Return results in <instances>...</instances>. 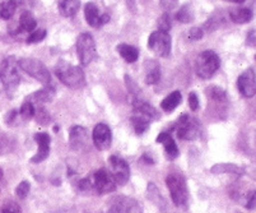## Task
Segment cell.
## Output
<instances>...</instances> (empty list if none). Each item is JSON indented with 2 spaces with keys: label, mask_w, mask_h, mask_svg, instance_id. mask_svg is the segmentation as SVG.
Segmentation results:
<instances>
[{
  "label": "cell",
  "mask_w": 256,
  "mask_h": 213,
  "mask_svg": "<svg viewBox=\"0 0 256 213\" xmlns=\"http://www.w3.org/2000/svg\"><path fill=\"white\" fill-rule=\"evenodd\" d=\"M156 142L164 144V153H166V157L168 158V160H174V158L178 157V154H180V152H178V147L170 133L167 132L160 133V134L157 137V139H156Z\"/></svg>",
  "instance_id": "obj_16"
},
{
  "label": "cell",
  "mask_w": 256,
  "mask_h": 213,
  "mask_svg": "<svg viewBox=\"0 0 256 213\" xmlns=\"http://www.w3.org/2000/svg\"><path fill=\"white\" fill-rule=\"evenodd\" d=\"M87 130L82 126H73L69 133V142H70V147L73 149H82L83 147L87 144Z\"/></svg>",
  "instance_id": "obj_17"
},
{
  "label": "cell",
  "mask_w": 256,
  "mask_h": 213,
  "mask_svg": "<svg viewBox=\"0 0 256 213\" xmlns=\"http://www.w3.org/2000/svg\"><path fill=\"white\" fill-rule=\"evenodd\" d=\"M34 118L41 124H48L50 121V115L48 110L44 109L42 106H34Z\"/></svg>",
  "instance_id": "obj_36"
},
{
  "label": "cell",
  "mask_w": 256,
  "mask_h": 213,
  "mask_svg": "<svg viewBox=\"0 0 256 213\" xmlns=\"http://www.w3.org/2000/svg\"><path fill=\"white\" fill-rule=\"evenodd\" d=\"M252 17V11L250 8H245V7H237V8H232L230 11V18L232 20V22L238 23V25L251 22Z\"/></svg>",
  "instance_id": "obj_20"
},
{
  "label": "cell",
  "mask_w": 256,
  "mask_h": 213,
  "mask_svg": "<svg viewBox=\"0 0 256 213\" xmlns=\"http://www.w3.org/2000/svg\"><path fill=\"white\" fill-rule=\"evenodd\" d=\"M171 27H172V22L168 13L162 14V17H160V21H158V30L164 32H168L170 30H171Z\"/></svg>",
  "instance_id": "obj_38"
},
{
  "label": "cell",
  "mask_w": 256,
  "mask_h": 213,
  "mask_svg": "<svg viewBox=\"0 0 256 213\" xmlns=\"http://www.w3.org/2000/svg\"><path fill=\"white\" fill-rule=\"evenodd\" d=\"M213 174H234V175H244L245 170L234 163H217L210 168Z\"/></svg>",
  "instance_id": "obj_23"
},
{
  "label": "cell",
  "mask_w": 256,
  "mask_h": 213,
  "mask_svg": "<svg viewBox=\"0 0 256 213\" xmlns=\"http://www.w3.org/2000/svg\"><path fill=\"white\" fill-rule=\"evenodd\" d=\"M245 207L248 209H255L256 208V190L248 191L246 195V204Z\"/></svg>",
  "instance_id": "obj_41"
},
{
  "label": "cell",
  "mask_w": 256,
  "mask_h": 213,
  "mask_svg": "<svg viewBox=\"0 0 256 213\" xmlns=\"http://www.w3.org/2000/svg\"><path fill=\"white\" fill-rule=\"evenodd\" d=\"M125 3H126L128 8H129L130 11L132 12V13H134V12H136V0H125Z\"/></svg>",
  "instance_id": "obj_47"
},
{
  "label": "cell",
  "mask_w": 256,
  "mask_h": 213,
  "mask_svg": "<svg viewBox=\"0 0 256 213\" xmlns=\"http://www.w3.org/2000/svg\"><path fill=\"white\" fill-rule=\"evenodd\" d=\"M0 81L3 82L6 92L12 95L20 86V65L14 56H8L0 65Z\"/></svg>",
  "instance_id": "obj_2"
},
{
  "label": "cell",
  "mask_w": 256,
  "mask_h": 213,
  "mask_svg": "<svg viewBox=\"0 0 256 213\" xmlns=\"http://www.w3.org/2000/svg\"><path fill=\"white\" fill-rule=\"evenodd\" d=\"M37 143V153L31 158V163H40L45 161L50 153V135L48 133H36L34 135Z\"/></svg>",
  "instance_id": "obj_13"
},
{
  "label": "cell",
  "mask_w": 256,
  "mask_h": 213,
  "mask_svg": "<svg viewBox=\"0 0 256 213\" xmlns=\"http://www.w3.org/2000/svg\"><path fill=\"white\" fill-rule=\"evenodd\" d=\"M206 96H209L214 101H226L227 100L226 91L217 86H210L209 88H206Z\"/></svg>",
  "instance_id": "obj_30"
},
{
  "label": "cell",
  "mask_w": 256,
  "mask_h": 213,
  "mask_svg": "<svg viewBox=\"0 0 256 213\" xmlns=\"http://www.w3.org/2000/svg\"><path fill=\"white\" fill-rule=\"evenodd\" d=\"M54 97H55V88L51 87V86H46L45 88H41L37 92H34V95L30 96L27 101L32 102L36 106H41L42 104L50 102Z\"/></svg>",
  "instance_id": "obj_19"
},
{
  "label": "cell",
  "mask_w": 256,
  "mask_h": 213,
  "mask_svg": "<svg viewBox=\"0 0 256 213\" xmlns=\"http://www.w3.org/2000/svg\"><path fill=\"white\" fill-rule=\"evenodd\" d=\"M18 26H20V32H34V30H36L37 22L30 12H23V13L20 14V21H18Z\"/></svg>",
  "instance_id": "obj_26"
},
{
  "label": "cell",
  "mask_w": 256,
  "mask_h": 213,
  "mask_svg": "<svg viewBox=\"0 0 256 213\" xmlns=\"http://www.w3.org/2000/svg\"><path fill=\"white\" fill-rule=\"evenodd\" d=\"M30 190H31V185H30V182L27 180H24V181H20L18 184L17 189H16V194H17L20 199H24L28 195Z\"/></svg>",
  "instance_id": "obj_37"
},
{
  "label": "cell",
  "mask_w": 256,
  "mask_h": 213,
  "mask_svg": "<svg viewBox=\"0 0 256 213\" xmlns=\"http://www.w3.org/2000/svg\"><path fill=\"white\" fill-rule=\"evenodd\" d=\"M255 59H256V55H255Z\"/></svg>",
  "instance_id": "obj_51"
},
{
  "label": "cell",
  "mask_w": 256,
  "mask_h": 213,
  "mask_svg": "<svg viewBox=\"0 0 256 213\" xmlns=\"http://www.w3.org/2000/svg\"><path fill=\"white\" fill-rule=\"evenodd\" d=\"M16 9H17V6L12 3L10 0L6 3H2L0 4V18L2 20H10L14 16Z\"/></svg>",
  "instance_id": "obj_29"
},
{
  "label": "cell",
  "mask_w": 256,
  "mask_h": 213,
  "mask_svg": "<svg viewBox=\"0 0 256 213\" xmlns=\"http://www.w3.org/2000/svg\"><path fill=\"white\" fill-rule=\"evenodd\" d=\"M55 74L62 83L70 88H80L86 84V76L82 68L72 65L65 60H59L55 67Z\"/></svg>",
  "instance_id": "obj_1"
},
{
  "label": "cell",
  "mask_w": 256,
  "mask_h": 213,
  "mask_svg": "<svg viewBox=\"0 0 256 213\" xmlns=\"http://www.w3.org/2000/svg\"><path fill=\"white\" fill-rule=\"evenodd\" d=\"M13 144H14V140L9 135L0 133V156L9 153L13 149Z\"/></svg>",
  "instance_id": "obj_32"
},
{
  "label": "cell",
  "mask_w": 256,
  "mask_h": 213,
  "mask_svg": "<svg viewBox=\"0 0 256 213\" xmlns=\"http://www.w3.org/2000/svg\"><path fill=\"white\" fill-rule=\"evenodd\" d=\"M18 65L22 70H24L26 73L30 77L34 78L36 81L41 82L44 84H50L51 76L48 68L45 67L42 62H40L38 59H34V58H23L18 62Z\"/></svg>",
  "instance_id": "obj_4"
},
{
  "label": "cell",
  "mask_w": 256,
  "mask_h": 213,
  "mask_svg": "<svg viewBox=\"0 0 256 213\" xmlns=\"http://www.w3.org/2000/svg\"><path fill=\"white\" fill-rule=\"evenodd\" d=\"M46 35H48V32H46V30H44V28L34 30V31L31 32V35L28 36L27 42H28V44H38V42H41L42 40H45Z\"/></svg>",
  "instance_id": "obj_35"
},
{
  "label": "cell",
  "mask_w": 256,
  "mask_h": 213,
  "mask_svg": "<svg viewBox=\"0 0 256 213\" xmlns=\"http://www.w3.org/2000/svg\"><path fill=\"white\" fill-rule=\"evenodd\" d=\"M80 8V0H60L59 12L62 17H73Z\"/></svg>",
  "instance_id": "obj_22"
},
{
  "label": "cell",
  "mask_w": 256,
  "mask_h": 213,
  "mask_svg": "<svg viewBox=\"0 0 256 213\" xmlns=\"http://www.w3.org/2000/svg\"><path fill=\"white\" fill-rule=\"evenodd\" d=\"M246 44L251 48H256V35L255 32L251 31L248 34V37H246Z\"/></svg>",
  "instance_id": "obj_46"
},
{
  "label": "cell",
  "mask_w": 256,
  "mask_h": 213,
  "mask_svg": "<svg viewBox=\"0 0 256 213\" xmlns=\"http://www.w3.org/2000/svg\"><path fill=\"white\" fill-rule=\"evenodd\" d=\"M174 132L178 134V138L184 140H194L199 137L200 128L198 120L192 119L188 115H181L176 125H174Z\"/></svg>",
  "instance_id": "obj_8"
},
{
  "label": "cell",
  "mask_w": 256,
  "mask_h": 213,
  "mask_svg": "<svg viewBox=\"0 0 256 213\" xmlns=\"http://www.w3.org/2000/svg\"><path fill=\"white\" fill-rule=\"evenodd\" d=\"M3 179V170H2V168H0V180Z\"/></svg>",
  "instance_id": "obj_50"
},
{
  "label": "cell",
  "mask_w": 256,
  "mask_h": 213,
  "mask_svg": "<svg viewBox=\"0 0 256 213\" xmlns=\"http://www.w3.org/2000/svg\"><path fill=\"white\" fill-rule=\"evenodd\" d=\"M220 67V59L218 54L213 50H206L200 53L196 58V74L202 79H210Z\"/></svg>",
  "instance_id": "obj_3"
},
{
  "label": "cell",
  "mask_w": 256,
  "mask_h": 213,
  "mask_svg": "<svg viewBox=\"0 0 256 213\" xmlns=\"http://www.w3.org/2000/svg\"><path fill=\"white\" fill-rule=\"evenodd\" d=\"M79 189L83 191H94V188H93L92 175H90V176H87L86 179L79 181Z\"/></svg>",
  "instance_id": "obj_39"
},
{
  "label": "cell",
  "mask_w": 256,
  "mask_h": 213,
  "mask_svg": "<svg viewBox=\"0 0 256 213\" xmlns=\"http://www.w3.org/2000/svg\"><path fill=\"white\" fill-rule=\"evenodd\" d=\"M146 76H144V81H146V84H156L160 78V64L154 60H150L146 64Z\"/></svg>",
  "instance_id": "obj_21"
},
{
  "label": "cell",
  "mask_w": 256,
  "mask_h": 213,
  "mask_svg": "<svg viewBox=\"0 0 256 213\" xmlns=\"http://www.w3.org/2000/svg\"><path fill=\"white\" fill-rule=\"evenodd\" d=\"M107 213H142V207L136 200L132 198L120 196L112 203Z\"/></svg>",
  "instance_id": "obj_14"
},
{
  "label": "cell",
  "mask_w": 256,
  "mask_h": 213,
  "mask_svg": "<svg viewBox=\"0 0 256 213\" xmlns=\"http://www.w3.org/2000/svg\"><path fill=\"white\" fill-rule=\"evenodd\" d=\"M132 128H134V130H136V134L140 135L150 129V119H146V116L136 114V115H134L132 118Z\"/></svg>",
  "instance_id": "obj_27"
},
{
  "label": "cell",
  "mask_w": 256,
  "mask_h": 213,
  "mask_svg": "<svg viewBox=\"0 0 256 213\" xmlns=\"http://www.w3.org/2000/svg\"><path fill=\"white\" fill-rule=\"evenodd\" d=\"M20 116L22 120H31L34 118V105L30 101H26L20 106Z\"/></svg>",
  "instance_id": "obj_33"
},
{
  "label": "cell",
  "mask_w": 256,
  "mask_h": 213,
  "mask_svg": "<svg viewBox=\"0 0 256 213\" xmlns=\"http://www.w3.org/2000/svg\"><path fill=\"white\" fill-rule=\"evenodd\" d=\"M188 39H190V40H194V41H199V40L203 39V36H204L203 30H202V28H196V27L192 28V30L188 31Z\"/></svg>",
  "instance_id": "obj_44"
},
{
  "label": "cell",
  "mask_w": 256,
  "mask_h": 213,
  "mask_svg": "<svg viewBox=\"0 0 256 213\" xmlns=\"http://www.w3.org/2000/svg\"><path fill=\"white\" fill-rule=\"evenodd\" d=\"M178 0H160V8L166 12L174 11V9L178 7Z\"/></svg>",
  "instance_id": "obj_42"
},
{
  "label": "cell",
  "mask_w": 256,
  "mask_h": 213,
  "mask_svg": "<svg viewBox=\"0 0 256 213\" xmlns=\"http://www.w3.org/2000/svg\"><path fill=\"white\" fill-rule=\"evenodd\" d=\"M146 191H148V198H150L154 204L164 205V199L162 198L160 190H158V188L153 184V182H150V184H148V189H146Z\"/></svg>",
  "instance_id": "obj_31"
},
{
  "label": "cell",
  "mask_w": 256,
  "mask_h": 213,
  "mask_svg": "<svg viewBox=\"0 0 256 213\" xmlns=\"http://www.w3.org/2000/svg\"><path fill=\"white\" fill-rule=\"evenodd\" d=\"M227 2H231V3H236V4L245 3V0H227Z\"/></svg>",
  "instance_id": "obj_49"
},
{
  "label": "cell",
  "mask_w": 256,
  "mask_h": 213,
  "mask_svg": "<svg viewBox=\"0 0 256 213\" xmlns=\"http://www.w3.org/2000/svg\"><path fill=\"white\" fill-rule=\"evenodd\" d=\"M237 88L244 97L251 98L256 95V73L252 68L246 69L237 79Z\"/></svg>",
  "instance_id": "obj_11"
},
{
  "label": "cell",
  "mask_w": 256,
  "mask_h": 213,
  "mask_svg": "<svg viewBox=\"0 0 256 213\" xmlns=\"http://www.w3.org/2000/svg\"><path fill=\"white\" fill-rule=\"evenodd\" d=\"M125 84H126L128 90H129L130 93L132 95V100H134V98H142L140 88L136 86V82L132 81L129 76H125Z\"/></svg>",
  "instance_id": "obj_34"
},
{
  "label": "cell",
  "mask_w": 256,
  "mask_h": 213,
  "mask_svg": "<svg viewBox=\"0 0 256 213\" xmlns=\"http://www.w3.org/2000/svg\"><path fill=\"white\" fill-rule=\"evenodd\" d=\"M76 53L82 65L90 64L97 55L96 42L90 34H80L76 39Z\"/></svg>",
  "instance_id": "obj_6"
},
{
  "label": "cell",
  "mask_w": 256,
  "mask_h": 213,
  "mask_svg": "<svg viewBox=\"0 0 256 213\" xmlns=\"http://www.w3.org/2000/svg\"><path fill=\"white\" fill-rule=\"evenodd\" d=\"M148 48L160 58H167L171 54V36H170L168 32L157 30V31L150 34V39H148Z\"/></svg>",
  "instance_id": "obj_7"
},
{
  "label": "cell",
  "mask_w": 256,
  "mask_h": 213,
  "mask_svg": "<svg viewBox=\"0 0 256 213\" xmlns=\"http://www.w3.org/2000/svg\"><path fill=\"white\" fill-rule=\"evenodd\" d=\"M188 106H190V109L192 111L199 109V97H198V95L195 92H192L188 95Z\"/></svg>",
  "instance_id": "obj_45"
},
{
  "label": "cell",
  "mask_w": 256,
  "mask_h": 213,
  "mask_svg": "<svg viewBox=\"0 0 256 213\" xmlns=\"http://www.w3.org/2000/svg\"><path fill=\"white\" fill-rule=\"evenodd\" d=\"M2 213H22L20 210V207L14 202H6L4 204L3 209H2Z\"/></svg>",
  "instance_id": "obj_40"
},
{
  "label": "cell",
  "mask_w": 256,
  "mask_h": 213,
  "mask_svg": "<svg viewBox=\"0 0 256 213\" xmlns=\"http://www.w3.org/2000/svg\"><path fill=\"white\" fill-rule=\"evenodd\" d=\"M10 2L12 3H14L17 7H20V6H22L24 0H10Z\"/></svg>",
  "instance_id": "obj_48"
},
{
  "label": "cell",
  "mask_w": 256,
  "mask_h": 213,
  "mask_svg": "<svg viewBox=\"0 0 256 213\" xmlns=\"http://www.w3.org/2000/svg\"><path fill=\"white\" fill-rule=\"evenodd\" d=\"M194 9H192V4H185V6L181 7L178 9V12L176 13V20L181 23H190L194 21Z\"/></svg>",
  "instance_id": "obj_28"
},
{
  "label": "cell",
  "mask_w": 256,
  "mask_h": 213,
  "mask_svg": "<svg viewBox=\"0 0 256 213\" xmlns=\"http://www.w3.org/2000/svg\"><path fill=\"white\" fill-rule=\"evenodd\" d=\"M84 17L88 25L93 28H100L104 25H106L110 21V16L108 14H100L98 8L96 4L87 3L84 7Z\"/></svg>",
  "instance_id": "obj_15"
},
{
  "label": "cell",
  "mask_w": 256,
  "mask_h": 213,
  "mask_svg": "<svg viewBox=\"0 0 256 213\" xmlns=\"http://www.w3.org/2000/svg\"><path fill=\"white\" fill-rule=\"evenodd\" d=\"M92 179L94 191H97L98 194H106L116 190V186L118 185H116L112 175H111L110 171L104 170V168H100L96 172H93Z\"/></svg>",
  "instance_id": "obj_9"
},
{
  "label": "cell",
  "mask_w": 256,
  "mask_h": 213,
  "mask_svg": "<svg viewBox=\"0 0 256 213\" xmlns=\"http://www.w3.org/2000/svg\"><path fill=\"white\" fill-rule=\"evenodd\" d=\"M118 51L120 54V56L125 62L128 63H134L138 60L139 58V50L136 48L132 45H128V44H121L118 46Z\"/></svg>",
  "instance_id": "obj_25"
},
{
  "label": "cell",
  "mask_w": 256,
  "mask_h": 213,
  "mask_svg": "<svg viewBox=\"0 0 256 213\" xmlns=\"http://www.w3.org/2000/svg\"><path fill=\"white\" fill-rule=\"evenodd\" d=\"M108 162H110L111 175L115 180L116 185H125L130 177V167L126 161L118 156H111Z\"/></svg>",
  "instance_id": "obj_10"
},
{
  "label": "cell",
  "mask_w": 256,
  "mask_h": 213,
  "mask_svg": "<svg viewBox=\"0 0 256 213\" xmlns=\"http://www.w3.org/2000/svg\"><path fill=\"white\" fill-rule=\"evenodd\" d=\"M93 143L100 151H106L111 147L112 142V133H111L110 126L104 123H100L94 126L93 129Z\"/></svg>",
  "instance_id": "obj_12"
},
{
  "label": "cell",
  "mask_w": 256,
  "mask_h": 213,
  "mask_svg": "<svg viewBox=\"0 0 256 213\" xmlns=\"http://www.w3.org/2000/svg\"><path fill=\"white\" fill-rule=\"evenodd\" d=\"M166 184L171 193L174 205L184 207L188 203V186L185 179L178 174H170L166 177Z\"/></svg>",
  "instance_id": "obj_5"
},
{
  "label": "cell",
  "mask_w": 256,
  "mask_h": 213,
  "mask_svg": "<svg viewBox=\"0 0 256 213\" xmlns=\"http://www.w3.org/2000/svg\"><path fill=\"white\" fill-rule=\"evenodd\" d=\"M132 107H134V111L139 115L146 116V119L150 120H154V119H158V112L152 105H150L148 102H146L143 98H134L132 100Z\"/></svg>",
  "instance_id": "obj_18"
},
{
  "label": "cell",
  "mask_w": 256,
  "mask_h": 213,
  "mask_svg": "<svg viewBox=\"0 0 256 213\" xmlns=\"http://www.w3.org/2000/svg\"><path fill=\"white\" fill-rule=\"evenodd\" d=\"M20 118V111H18V110H10L8 115H6V124L10 126L17 125V120Z\"/></svg>",
  "instance_id": "obj_43"
},
{
  "label": "cell",
  "mask_w": 256,
  "mask_h": 213,
  "mask_svg": "<svg viewBox=\"0 0 256 213\" xmlns=\"http://www.w3.org/2000/svg\"><path fill=\"white\" fill-rule=\"evenodd\" d=\"M181 100H182V96H181L180 91H174L160 102V109L166 112H172L181 104Z\"/></svg>",
  "instance_id": "obj_24"
}]
</instances>
